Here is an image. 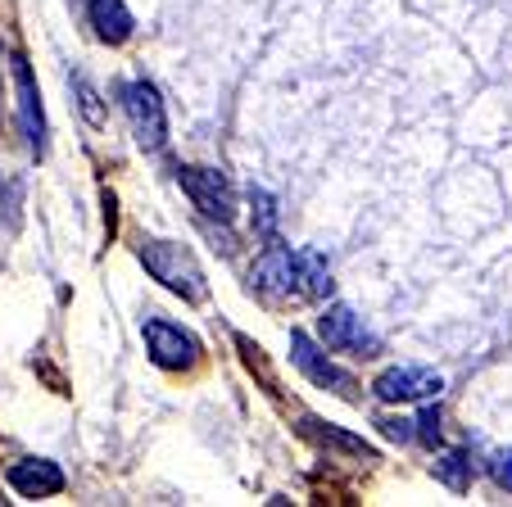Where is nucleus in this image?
I'll list each match as a JSON object with an SVG mask.
<instances>
[{
    "label": "nucleus",
    "instance_id": "nucleus-12",
    "mask_svg": "<svg viewBox=\"0 0 512 507\" xmlns=\"http://www.w3.org/2000/svg\"><path fill=\"white\" fill-rule=\"evenodd\" d=\"M304 431L313 435L318 444H327V449H340V453H354V458H377V449H372L363 435H349L340 431V426H331V421H318V417H304Z\"/></svg>",
    "mask_w": 512,
    "mask_h": 507
},
{
    "label": "nucleus",
    "instance_id": "nucleus-5",
    "mask_svg": "<svg viewBox=\"0 0 512 507\" xmlns=\"http://www.w3.org/2000/svg\"><path fill=\"white\" fill-rule=\"evenodd\" d=\"M318 335H322V345L340 349V354H358V358H377L381 354V335L372 331L349 304H331L327 313L318 317Z\"/></svg>",
    "mask_w": 512,
    "mask_h": 507
},
{
    "label": "nucleus",
    "instance_id": "nucleus-6",
    "mask_svg": "<svg viewBox=\"0 0 512 507\" xmlns=\"http://www.w3.org/2000/svg\"><path fill=\"white\" fill-rule=\"evenodd\" d=\"M440 390H445V376L422 363L386 367V372L372 381V394H377L381 403H426V399H440Z\"/></svg>",
    "mask_w": 512,
    "mask_h": 507
},
{
    "label": "nucleus",
    "instance_id": "nucleus-19",
    "mask_svg": "<svg viewBox=\"0 0 512 507\" xmlns=\"http://www.w3.org/2000/svg\"><path fill=\"white\" fill-rule=\"evenodd\" d=\"M381 431H386V435H390V440H395V444H408V440H417V435H413V421H408V417H386V421H381Z\"/></svg>",
    "mask_w": 512,
    "mask_h": 507
},
{
    "label": "nucleus",
    "instance_id": "nucleus-15",
    "mask_svg": "<svg viewBox=\"0 0 512 507\" xmlns=\"http://www.w3.org/2000/svg\"><path fill=\"white\" fill-rule=\"evenodd\" d=\"M250 204H254V236L272 240L277 236V200L263 186H250Z\"/></svg>",
    "mask_w": 512,
    "mask_h": 507
},
{
    "label": "nucleus",
    "instance_id": "nucleus-2",
    "mask_svg": "<svg viewBox=\"0 0 512 507\" xmlns=\"http://www.w3.org/2000/svg\"><path fill=\"white\" fill-rule=\"evenodd\" d=\"M118 100H123V114H127V123H132L136 145H141V150H164L168 109H164V96H159L155 82H145V77L123 82V87H118Z\"/></svg>",
    "mask_w": 512,
    "mask_h": 507
},
{
    "label": "nucleus",
    "instance_id": "nucleus-18",
    "mask_svg": "<svg viewBox=\"0 0 512 507\" xmlns=\"http://www.w3.org/2000/svg\"><path fill=\"white\" fill-rule=\"evenodd\" d=\"M490 476H494V485L512 494V449L494 453V458H490Z\"/></svg>",
    "mask_w": 512,
    "mask_h": 507
},
{
    "label": "nucleus",
    "instance_id": "nucleus-17",
    "mask_svg": "<svg viewBox=\"0 0 512 507\" xmlns=\"http://www.w3.org/2000/svg\"><path fill=\"white\" fill-rule=\"evenodd\" d=\"M78 100H82V114H87V123H91V127L105 123V109H100V96L91 91V82H82V77H78Z\"/></svg>",
    "mask_w": 512,
    "mask_h": 507
},
{
    "label": "nucleus",
    "instance_id": "nucleus-7",
    "mask_svg": "<svg viewBox=\"0 0 512 507\" xmlns=\"http://www.w3.org/2000/svg\"><path fill=\"white\" fill-rule=\"evenodd\" d=\"M177 182H182V191L191 195V204L204 218L232 222V213H236L232 182H227L218 168H195V163H186V168H177Z\"/></svg>",
    "mask_w": 512,
    "mask_h": 507
},
{
    "label": "nucleus",
    "instance_id": "nucleus-3",
    "mask_svg": "<svg viewBox=\"0 0 512 507\" xmlns=\"http://www.w3.org/2000/svg\"><path fill=\"white\" fill-rule=\"evenodd\" d=\"M250 286L268 299H300L304 295V272H300V249L281 245L277 236L263 245V254L250 268Z\"/></svg>",
    "mask_w": 512,
    "mask_h": 507
},
{
    "label": "nucleus",
    "instance_id": "nucleus-1",
    "mask_svg": "<svg viewBox=\"0 0 512 507\" xmlns=\"http://www.w3.org/2000/svg\"><path fill=\"white\" fill-rule=\"evenodd\" d=\"M141 268L164 290L182 295L186 304H200V299L209 295V281H204L200 263H195L191 249L177 245V240H141Z\"/></svg>",
    "mask_w": 512,
    "mask_h": 507
},
{
    "label": "nucleus",
    "instance_id": "nucleus-14",
    "mask_svg": "<svg viewBox=\"0 0 512 507\" xmlns=\"http://www.w3.org/2000/svg\"><path fill=\"white\" fill-rule=\"evenodd\" d=\"M300 272H304V295H313V299H327L331 295V263L322 259L318 249H300Z\"/></svg>",
    "mask_w": 512,
    "mask_h": 507
},
{
    "label": "nucleus",
    "instance_id": "nucleus-11",
    "mask_svg": "<svg viewBox=\"0 0 512 507\" xmlns=\"http://www.w3.org/2000/svg\"><path fill=\"white\" fill-rule=\"evenodd\" d=\"M87 19H91V28H96V37L105 41V46H123V41L136 32V19H132V10H127L123 0H91Z\"/></svg>",
    "mask_w": 512,
    "mask_h": 507
},
{
    "label": "nucleus",
    "instance_id": "nucleus-9",
    "mask_svg": "<svg viewBox=\"0 0 512 507\" xmlns=\"http://www.w3.org/2000/svg\"><path fill=\"white\" fill-rule=\"evenodd\" d=\"M14 87H19V127H23V141H28L32 154H46V109H41V91H37V77H32L28 59L14 55Z\"/></svg>",
    "mask_w": 512,
    "mask_h": 507
},
{
    "label": "nucleus",
    "instance_id": "nucleus-13",
    "mask_svg": "<svg viewBox=\"0 0 512 507\" xmlns=\"http://www.w3.org/2000/svg\"><path fill=\"white\" fill-rule=\"evenodd\" d=\"M431 476L440 480L445 489H454V494H463L467 485H472V458H467V449H445L435 453L431 462Z\"/></svg>",
    "mask_w": 512,
    "mask_h": 507
},
{
    "label": "nucleus",
    "instance_id": "nucleus-16",
    "mask_svg": "<svg viewBox=\"0 0 512 507\" xmlns=\"http://www.w3.org/2000/svg\"><path fill=\"white\" fill-rule=\"evenodd\" d=\"M413 426H417L413 435H417V440L426 444V449H435V444H440V408H426L422 417L413 421Z\"/></svg>",
    "mask_w": 512,
    "mask_h": 507
},
{
    "label": "nucleus",
    "instance_id": "nucleus-8",
    "mask_svg": "<svg viewBox=\"0 0 512 507\" xmlns=\"http://www.w3.org/2000/svg\"><path fill=\"white\" fill-rule=\"evenodd\" d=\"M290 363L300 367L304 376H309L318 390H331L340 394V399H354V376L345 372V367H336L327 354H322L318 345H313L304 331H290Z\"/></svg>",
    "mask_w": 512,
    "mask_h": 507
},
{
    "label": "nucleus",
    "instance_id": "nucleus-4",
    "mask_svg": "<svg viewBox=\"0 0 512 507\" xmlns=\"http://www.w3.org/2000/svg\"><path fill=\"white\" fill-rule=\"evenodd\" d=\"M145 335V354H150V363L164 367V372H186V367L200 363V340H195L186 326L168 322V317H145L141 326Z\"/></svg>",
    "mask_w": 512,
    "mask_h": 507
},
{
    "label": "nucleus",
    "instance_id": "nucleus-10",
    "mask_svg": "<svg viewBox=\"0 0 512 507\" xmlns=\"http://www.w3.org/2000/svg\"><path fill=\"white\" fill-rule=\"evenodd\" d=\"M5 476H10V485L19 489L23 498H55L59 489H64V471L50 458H23V462H14Z\"/></svg>",
    "mask_w": 512,
    "mask_h": 507
}]
</instances>
